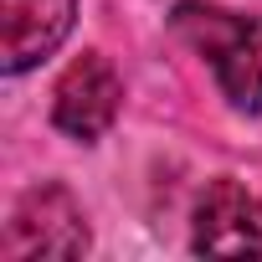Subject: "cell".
Wrapping results in <instances>:
<instances>
[{"mask_svg":"<svg viewBox=\"0 0 262 262\" xmlns=\"http://www.w3.org/2000/svg\"><path fill=\"white\" fill-rule=\"evenodd\" d=\"M170 21L211 62L226 103L236 113H262V21L211 6V0H180Z\"/></svg>","mask_w":262,"mask_h":262,"instance_id":"6da1fadb","label":"cell"},{"mask_svg":"<svg viewBox=\"0 0 262 262\" xmlns=\"http://www.w3.org/2000/svg\"><path fill=\"white\" fill-rule=\"evenodd\" d=\"M0 252L11 262H31V257H82L88 252V221L77 211V201L62 185H41L26 190L11 206Z\"/></svg>","mask_w":262,"mask_h":262,"instance_id":"7a4b0ae2","label":"cell"},{"mask_svg":"<svg viewBox=\"0 0 262 262\" xmlns=\"http://www.w3.org/2000/svg\"><path fill=\"white\" fill-rule=\"evenodd\" d=\"M118 103H123V82H118L113 62L98 57V52H82L62 72V82L52 93V123L62 128L67 139L93 144V139H103L108 128H113Z\"/></svg>","mask_w":262,"mask_h":262,"instance_id":"3957f363","label":"cell"},{"mask_svg":"<svg viewBox=\"0 0 262 262\" xmlns=\"http://www.w3.org/2000/svg\"><path fill=\"white\" fill-rule=\"evenodd\" d=\"M190 221V247L201 257H262V201L247 185L211 180Z\"/></svg>","mask_w":262,"mask_h":262,"instance_id":"277c9868","label":"cell"},{"mask_svg":"<svg viewBox=\"0 0 262 262\" xmlns=\"http://www.w3.org/2000/svg\"><path fill=\"white\" fill-rule=\"evenodd\" d=\"M77 21V0H0V57L6 72H26L52 57Z\"/></svg>","mask_w":262,"mask_h":262,"instance_id":"5b68a950","label":"cell"}]
</instances>
